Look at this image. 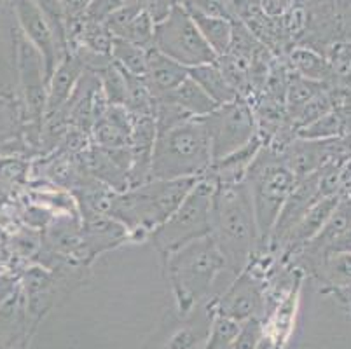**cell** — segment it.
<instances>
[{
	"label": "cell",
	"mask_w": 351,
	"mask_h": 349,
	"mask_svg": "<svg viewBox=\"0 0 351 349\" xmlns=\"http://www.w3.org/2000/svg\"><path fill=\"white\" fill-rule=\"evenodd\" d=\"M180 316H187L205 299L220 274L228 271L212 236L194 239L162 258Z\"/></svg>",
	"instance_id": "obj_4"
},
{
	"label": "cell",
	"mask_w": 351,
	"mask_h": 349,
	"mask_svg": "<svg viewBox=\"0 0 351 349\" xmlns=\"http://www.w3.org/2000/svg\"><path fill=\"white\" fill-rule=\"evenodd\" d=\"M264 332V318H255L247 320L241 323L238 335H236L234 342H232L231 349H255L257 342Z\"/></svg>",
	"instance_id": "obj_29"
},
{
	"label": "cell",
	"mask_w": 351,
	"mask_h": 349,
	"mask_svg": "<svg viewBox=\"0 0 351 349\" xmlns=\"http://www.w3.org/2000/svg\"><path fill=\"white\" fill-rule=\"evenodd\" d=\"M133 115L121 105H108L91 128V142L101 149H126L132 142Z\"/></svg>",
	"instance_id": "obj_13"
},
{
	"label": "cell",
	"mask_w": 351,
	"mask_h": 349,
	"mask_svg": "<svg viewBox=\"0 0 351 349\" xmlns=\"http://www.w3.org/2000/svg\"><path fill=\"white\" fill-rule=\"evenodd\" d=\"M84 67L72 53L65 54L54 69L53 75L47 84V101L46 114L56 112L69 104L73 89L77 86L79 79L84 73Z\"/></svg>",
	"instance_id": "obj_16"
},
{
	"label": "cell",
	"mask_w": 351,
	"mask_h": 349,
	"mask_svg": "<svg viewBox=\"0 0 351 349\" xmlns=\"http://www.w3.org/2000/svg\"><path fill=\"white\" fill-rule=\"evenodd\" d=\"M136 5L151 16L156 25L161 23L173 9V0H136Z\"/></svg>",
	"instance_id": "obj_31"
},
{
	"label": "cell",
	"mask_w": 351,
	"mask_h": 349,
	"mask_svg": "<svg viewBox=\"0 0 351 349\" xmlns=\"http://www.w3.org/2000/svg\"><path fill=\"white\" fill-rule=\"evenodd\" d=\"M239 328H241V323L219 315V313H212L208 339L201 349H231Z\"/></svg>",
	"instance_id": "obj_25"
},
{
	"label": "cell",
	"mask_w": 351,
	"mask_h": 349,
	"mask_svg": "<svg viewBox=\"0 0 351 349\" xmlns=\"http://www.w3.org/2000/svg\"><path fill=\"white\" fill-rule=\"evenodd\" d=\"M263 145V139H261V134H257V136H255L252 142H248L245 147L228 154L224 158L213 161L208 175L215 180L217 185L241 184V182H245V178H247L248 169H250L252 163L255 161V158H257V154L261 152Z\"/></svg>",
	"instance_id": "obj_15"
},
{
	"label": "cell",
	"mask_w": 351,
	"mask_h": 349,
	"mask_svg": "<svg viewBox=\"0 0 351 349\" xmlns=\"http://www.w3.org/2000/svg\"><path fill=\"white\" fill-rule=\"evenodd\" d=\"M201 119L208 131L213 161L241 149L258 134L254 107L245 98L219 105L212 114Z\"/></svg>",
	"instance_id": "obj_8"
},
{
	"label": "cell",
	"mask_w": 351,
	"mask_h": 349,
	"mask_svg": "<svg viewBox=\"0 0 351 349\" xmlns=\"http://www.w3.org/2000/svg\"><path fill=\"white\" fill-rule=\"evenodd\" d=\"M196 180H149L124 192H116L108 217L123 224L132 239H149L152 230L177 210Z\"/></svg>",
	"instance_id": "obj_3"
},
{
	"label": "cell",
	"mask_w": 351,
	"mask_h": 349,
	"mask_svg": "<svg viewBox=\"0 0 351 349\" xmlns=\"http://www.w3.org/2000/svg\"><path fill=\"white\" fill-rule=\"evenodd\" d=\"M143 77L156 100L177 88L182 81H186L189 77V69L162 54L161 51L151 47L147 51V69Z\"/></svg>",
	"instance_id": "obj_14"
},
{
	"label": "cell",
	"mask_w": 351,
	"mask_h": 349,
	"mask_svg": "<svg viewBox=\"0 0 351 349\" xmlns=\"http://www.w3.org/2000/svg\"><path fill=\"white\" fill-rule=\"evenodd\" d=\"M332 72V86L351 91V43L339 40L325 49Z\"/></svg>",
	"instance_id": "obj_24"
},
{
	"label": "cell",
	"mask_w": 351,
	"mask_h": 349,
	"mask_svg": "<svg viewBox=\"0 0 351 349\" xmlns=\"http://www.w3.org/2000/svg\"><path fill=\"white\" fill-rule=\"evenodd\" d=\"M210 236L224 257L228 271L234 276L257 255V224L245 182L231 185L215 184Z\"/></svg>",
	"instance_id": "obj_1"
},
{
	"label": "cell",
	"mask_w": 351,
	"mask_h": 349,
	"mask_svg": "<svg viewBox=\"0 0 351 349\" xmlns=\"http://www.w3.org/2000/svg\"><path fill=\"white\" fill-rule=\"evenodd\" d=\"M309 274L324 285L325 292H336L351 287V252H330L309 271Z\"/></svg>",
	"instance_id": "obj_18"
},
{
	"label": "cell",
	"mask_w": 351,
	"mask_h": 349,
	"mask_svg": "<svg viewBox=\"0 0 351 349\" xmlns=\"http://www.w3.org/2000/svg\"><path fill=\"white\" fill-rule=\"evenodd\" d=\"M215 180L210 175L197 178L177 210L149 234L161 258L194 239L210 236Z\"/></svg>",
	"instance_id": "obj_6"
},
{
	"label": "cell",
	"mask_w": 351,
	"mask_h": 349,
	"mask_svg": "<svg viewBox=\"0 0 351 349\" xmlns=\"http://www.w3.org/2000/svg\"><path fill=\"white\" fill-rule=\"evenodd\" d=\"M197 342V335L191 328H182L173 337L168 341V344L162 349H193Z\"/></svg>",
	"instance_id": "obj_33"
},
{
	"label": "cell",
	"mask_w": 351,
	"mask_h": 349,
	"mask_svg": "<svg viewBox=\"0 0 351 349\" xmlns=\"http://www.w3.org/2000/svg\"><path fill=\"white\" fill-rule=\"evenodd\" d=\"M264 273L266 269L261 267V262L252 258L250 264L236 274L231 287L219 299L213 300L208 309L238 323L255 316L263 318V313L267 309V283Z\"/></svg>",
	"instance_id": "obj_9"
},
{
	"label": "cell",
	"mask_w": 351,
	"mask_h": 349,
	"mask_svg": "<svg viewBox=\"0 0 351 349\" xmlns=\"http://www.w3.org/2000/svg\"><path fill=\"white\" fill-rule=\"evenodd\" d=\"M30 165L20 156H0V180L8 184H21L27 180Z\"/></svg>",
	"instance_id": "obj_27"
},
{
	"label": "cell",
	"mask_w": 351,
	"mask_h": 349,
	"mask_svg": "<svg viewBox=\"0 0 351 349\" xmlns=\"http://www.w3.org/2000/svg\"><path fill=\"white\" fill-rule=\"evenodd\" d=\"M82 219V241L77 255L79 265H88L108 250L130 241L126 227L108 215H91Z\"/></svg>",
	"instance_id": "obj_11"
},
{
	"label": "cell",
	"mask_w": 351,
	"mask_h": 349,
	"mask_svg": "<svg viewBox=\"0 0 351 349\" xmlns=\"http://www.w3.org/2000/svg\"><path fill=\"white\" fill-rule=\"evenodd\" d=\"M189 77L217 105L231 104L239 98L238 93L224 77L222 70L219 69L217 62L193 67V69H189Z\"/></svg>",
	"instance_id": "obj_20"
},
{
	"label": "cell",
	"mask_w": 351,
	"mask_h": 349,
	"mask_svg": "<svg viewBox=\"0 0 351 349\" xmlns=\"http://www.w3.org/2000/svg\"><path fill=\"white\" fill-rule=\"evenodd\" d=\"M25 114L18 93L0 91V145L25 140Z\"/></svg>",
	"instance_id": "obj_21"
},
{
	"label": "cell",
	"mask_w": 351,
	"mask_h": 349,
	"mask_svg": "<svg viewBox=\"0 0 351 349\" xmlns=\"http://www.w3.org/2000/svg\"><path fill=\"white\" fill-rule=\"evenodd\" d=\"M283 344H285V337L267 330L266 326H264V332L261 335V339H258L257 348L255 349H282Z\"/></svg>",
	"instance_id": "obj_34"
},
{
	"label": "cell",
	"mask_w": 351,
	"mask_h": 349,
	"mask_svg": "<svg viewBox=\"0 0 351 349\" xmlns=\"http://www.w3.org/2000/svg\"><path fill=\"white\" fill-rule=\"evenodd\" d=\"M337 16H339L341 40L351 43V0H337Z\"/></svg>",
	"instance_id": "obj_32"
},
{
	"label": "cell",
	"mask_w": 351,
	"mask_h": 349,
	"mask_svg": "<svg viewBox=\"0 0 351 349\" xmlns=\"http://www.w3.org/2000/svg\"><path fill=\"white\" fill-rule=\"evenodd\" d=\"M133 4H136V0H91L88 9H86L84 16L86 18L104 21V19L107 18V16L112 14V12Z\"/></svg>",
	"instance_id": "obj_30"
},
{
	"label": "cell",
	"mask_w": 351,
	"mask_h": 349,
	"mask_svg": "<svg viewBox=\"0 0 351 349\" xmlns=\"http://www.w3.org/2000/svg\"><path fill=\"white\" fill-rule=\"evenodd\" d=\"M104 23L116 38H123L145 49H151L154 44L156 23L136 4L112 12L104 19Z\"/></svg>",
	"instance_id": "obj_12"
},
{
	"label": "cell",
	"mask_w": 351,
	"mask_h": 349,
	"mask_svg": "<svg viewBox=\"0 0 351 349\" xmlns=\"http://www.w3.org/2000/svg\"><path fill=\"white\" fill-rule=\"evenodd\" d=\"M156 100H166L170 101V104L177 105L180 107L182 110L187 112L191 117H205V115L212 114L219 105L206 95L196 82L187 77L186 81H182L180 84L177 86L175 89H171L170 93H166V95L159 96Z\"/></svg>",
	"instance_id": "obj_19"
},
{
	"label": "cell",
	"mask_w": 351,
	"mask_h": 349,
	"mask_svg": "<svg viewBox=\"0 0 351 349\" xmlns=\"http://www.w3.org/2000/svg\"><path fill=\"white\" fill-rule=\"evenodd\" d=\"M196 23L197 30L201 32L203 38L206 40L213 53L219 56H224L231 46L232 37V21L224 18H213V16L199 14V12L187 11Z\"/></svg>",
	"instance_id": "obj_22"
},
{
	"label": "cell",
	"mask_w": 351,
	"mask_h": 349,
	"mask_svg": "<svg viewBox=\"0 0 351 349\" xmlns=\"http://www.w3.org/2000/svg\"><path fill=\"white\" fill-rule=\"evenodd\" d=\"M254 206L258 232V252L266 254L273 227L287 197L298 184V177L287 166L278 150L263 145L245 178Z\"/></svg>",
	"instance_id": "obj_5"
},
{
	"label": "cell",
	"mask_w": 351,
	"mask_h": 349,
	"mask_svg": "<svg viewBox=\"0 0 351 349\" xmlns=\"http://www.w3.org/2000/svg\"><path fill=\"white\" fill-rule=\"evenodd\" d=\"M32 2L46 16L47 23L53 28L62 49L69 53V44H66V14L62 2L60 0H32Z\"/></svg>",
	"instance_id": "obj_26"
},
{
	"label": "cell",
	"mask_w": 351,
	"mask_h": 349,
	"mask_svg": "<svg viewBox=\"0 0 351 349\" xmlns=\"http://www.w3.org/2000/svg\"><path fill=\"white\" fill-rule=\"evenodd\" d=\"M11 5L16 25H18L21 34L34 44L35 49L43 54L47 79H51L60 60L69 53L62 49L53 28L47 23L46 16L40 12V9L32 0H11Z\"/></svg>",
	"instance_id": "obj_10"
},
{
	"label": "cell",
	"mask_w": 351,
	"mask_h": 349,
	"mask_svg": "<svg viewBox=\"0 0 351 349\" xmlns=\"http://www.w3.org/2000/svg\"><path fill=\"white\" fill-rule=\"evenodd\" d=\"M147 51L149 49H145V47H140L136 44L123 40V38L114 37L110 58L124 72L143 77L147 69Z\"/></svg>",
	"instance_id": "obj_23"
},
{
	"label": "cell",
	"mask_w": 351,
	"mask_h": 349,
	"mask_svg": "<svg viewBox=\"0 0 351 349\" xmlns=\"http://www.w3.org/2000/svg\"><path fill=\"white\" fill-rule=\"evenodd\" d=\"M184 8H186L187 11L199 12V14L236 21L234 12H232L229 0H189L187 4H184Z\"/></svg>",
	"instance_id": "obj_28"
},
{
	"label": "cell",
	"mask_w": 351,
	"mask_h": 349,
	"mask_svg": "<svg viewBox=\"0 0 351 349\" xmlns=\"http://www.w3.org/2000/svg\"><path fill=\"white\" fill-rule=\"evenodd\" d=\"M285 60L293 73L304 77L308 81L332 86L330 65L325 54L320 51L306 46H295L285 54Z\"/></svg>",
	"instance_id": "obj_17"
},
{
	"label": "cell",
	"mask_w": 351,
	"mask_h": 349,
	"mask_svg": "<svg viewBox=\"0 0 351 349\" xmlns=\"http://www.w3.org/2000/svg\"><path fill=\"white\" fill-rule=\"evenodd\" d=\"M332 293L339 297V299L343 300V302H348L351 306V287L343 288V290H336V292H332Z\"/></svg>",
	"instance_id": "obj_36"
},
{
	"label": "cell",
	"mask_w": 351,
	"mask_h": 349,
	"mask_svg": "<svg viewBox=\"0 0 351 349\" xmlns=\"http://www.w3.org/2000/svg\"><path fill=\"white\" fill-rule=\"evenodd\" d=\"M212 143L203 119L191 117L158 131L151 159V180H180L208 175Z\"/></svg>",
	"instance_id": "obj_2"
},
{
	"label": "cell",
	"mask_w": 351,
	"mask_h": 349,
	"mask_svg": "<svg viewBox=\"0 0 351 349\" xmlns=\"http://www.w3.org/2000/svg\"><path fill=\"white\" fill-rule=\"evenodd\" d=\"M18 285H20L18 278L9 276V274H5V276H0V306H2V304H4L5 300L12 296V293H14V290L18 288Z\"/></svg>",
	"instance_id": "obj_35"
},
{
	"label": "cell",
	"mask_w": 351,
	"mask_h": 349,
	"mask_svg": "<svg viewBox=\"0 0 351 349\" xmlns=\"http://www.w3.org/2000/svg\"><path fill=\"white\" fill-rule=\"evenodd\" d=\"M152 47L186 69L217 62V54L206 44L184 5H173L170 14L156 25Z\"/></svg>",
	"instance_id": "obj_7"
}]
</instances>
